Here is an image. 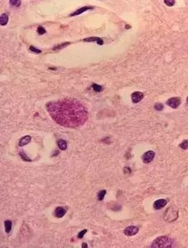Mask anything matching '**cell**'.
Returning a JSON list of instances; mask_svg holds the SVG:
<instances>
[{
    "label": "cell",
    "instance_id": "obj_24",
    "mask_svg": "<svg viewBox=\"0 0 188 248\" xmlns=\"http://www.w3.org/2000/svg\"><path fill=\"white\" fill-rule=\"evenodd\" d=\"M29 50H30L31 51H32V52H34L35 53H38H38H42V51H41V50L36 49V48L34 47V46H30V47H29Z\"/></svg>",
    "mask_w": 188,
    "mask_h": 248
},
{
    "label": "cell",
    "instance_id": "obj_3",
    "mask_svg": "<svg viewBox=\"0 0 188 248\" xmlns=\"http://www.w3.org/2000/svg\"><path fill=\"white\" fill-rule=\"evenodd\" d=\"M179 217V211L175 207L170 206L168 209L166 210L164 215V220L165 222H172Z\"/></svg>",
    "mask_w": 188,
    "mask_h": 248
},
{
    "label": "cell",
    "instance_id": "obj_26",
    "mask_svg": "<svg viewBox=\"0 0 188 248\" xmlns=\"http://www.w3.org/2000/svg\"><path fill=\"white\" fill-rule=\"evenodd\" d=\"M87 232V230H82V231H80V232H79V233L78 234V236H77V237H78V239H82L83 238V237H84V234L86 233V232Z\"/></svg>",
    "mask_w": 188,
    "mask_h": 248
},
{
    "label": "cell",
    "instance_id": "obj_16",
    "mask_svg": "<svg viewBox=\"0 0 188 248\" xmlns=\"http://www.w3.org/2000/svg\"><path fill=\"white\" fill-rule=\"evenodd\" d=\"M70 44V42H69L61 43V44H58V45L54 46V47L53 48V49L54 50V51H57V50H60V49H63V48H65V46H67L68 45H69V44Z\"/></svg>",
    "mask_w": 188,
    "mask_h": 248
},
{
    "label": "cell",
    "instance_id": "obj_5",
    "mask_svg": "<svg viewBox=\"0 0 188 248\" xmlns=\"http://www.w3.org/2000/svg\"><path fill=\"white\" fill-rule=\"evenodd\" d=\"M155 156H156V153L153 151H148L146 153H144L142 156V161L145 164H149L154 160Z\"/></svg>",
    "mask_w": 188,
    "mask_h": 248
},
{
    "label": "cell",
    "instance_id": "obj_13",
    "mask_svg": "<svg viewBox=\"0 0 188 248\" xmlns=\"http://www.w3.org/2000/svg\"><path fill=\"white\" fill-rule=\"evenodd\" d=\"M57 144L59 148V149L62 151L66 150L67 147H68L67 142H65L64 140H62V139H59V140L57 141Z\"/></svg>",
    "mask_w": 188,
    "mask_h": 248
},
{
    "label": "cell",
    "instance_id": "obj_20",
    "mask_svg": "<svg viewBox=\"0 0 188 248\" xmlns=\"http://www.w3.org/2000/svg\"><path fill=\"white\" fill-rule=\"evenodd\" d=\"M179 147L182 149H188V140H183L181 143L179 144Z\"/></svg>",
    "mask_w": 188,
    "mask_h": 248
},
{
    "label": "cell",
    "instance_id": "obj_6",
    "mask_svg": "<svg viewBox=\"0 0 188 248\" xmlns=\"http://www.w3.org/2000/svg\"><path fill=\"white\" fill-rule=\"evenodd\" d=\"M139 231V228H138L137 226H127L126 228L124 230V234L126 236L128 237H131V236H134L136 235Z\"/></svg>",
    "mask_w": 188,
    "mask_h": 248
},
{
    "label": "cell",
    "instance_id": "obj_25",
    "mask_svg": "<svg viewBox=\"0 0 188 248\" xmlns=\"http://www.w3.org/2000/svg\"><path fill=\"white\" fill-rule=\"evenodd\" d=\"M37 32H38V34H40V35H43V34H44L46 32L45 29L43 28V27H41V26L38 27Z\"/></svg>",
    "mask_w": 188,
    "mask_h": 248
},
{
    "label": "cell",
    "instance_id": "obj_9",
    "mask_svg": "<svg viewBox=\"0 0 188 248\" xmlns=\"http://www.w3.org/2000/svg\"><path fill=\"white\" fill-rule=\"evenodd\" d=\"M91 9H94V7L90 6L82 7V8H79V9L76 10V11L74 12L73 13H72L71 15H70V16H77V15H80V14L83 13H84V12L87 11V10H91Z\"/></svg>",
    "mask_w": 188,
    "mask_h": 248
},
{
    "label": "cell",
    "instance_id": "obj_29",
    "mask_svg": "<svg viewBox=\"0 0 188 248\" xmlns=\"http://www.w3.org/2000/svg\"><path fill=\"white\" fill-rule=\"evenodd\" d=\"M186 102H187V104H188V97L187 98V99H186Z\"/></svg>",
    "mask_w": 188,
    "mask_h": 248
},
{
    "label": "cell",
    "instance_id": "obj_10",
    "mask_svg": "<svg viewBox=\"0 0 188 248\" xmlns=\"http://www.w3.org/2000/svg\"><path fill=\"white\" fill-rule=\"evenodd\" d=\"M66 213V210L62 206H58L55 210V216L58 218H61Z\"/></svg>",
    "mask_w": 188,
    "mask_h": 248
},
{
    "label": "cell",
    "instance_id": "obj_7",
    "mask_svg": "<svg viewBox=\"0 0 188 248\" xmlns=\"http://www.w3.org/2000/svg\"><path fill=\"white\" fill-rule=\"evenodd\" d=\"M169 202L168 200L167 199H159L157 200L156 201H155L153 203V208L156 210L161 209L162 208H164V206L166 205L167 203Z\"/></svg>",
    "mask_w": 188,
    "mask_h": 248
},
{
    "label": "cell",
    "instance_id": "obj_21",
    "mask_svg": "<svg viewBox=\"0 0 188 248\" xmlns=\"http://www.w3.org/2000/svg\"><path fill=\"white\" fill-rule=\"evenodd\" d=\"M93 89L96 92H100L102 90V86L98 85V84H94V85H92Z\"/></svg>",
    "mask_w": 188,
    "mask_h": 248
},
{
    "label": "cell",
    "instance_id": "obj_19",
    "mask_svg": "<svg viewBox=\"0 0 188 248\" xmlns=\"http://www.w3.org/2000/svg\"><path fill=\"white\" fill-rule=\"evenodd\" d=\"M10 3L12 6L18 8L20 6V0H10Z\"/></svg>",
    "mask_w": 188,
    "mask_h": 248
},
{
    "label": "cell",
    "instance_id": "obj_15",
    "mask_svg": "<svg viewBox=\"0 0 188 248\" xmlns=\"http://www.w3.org/2000/svg\"><path fill=\"white\" fill-rule=\"evenodd\" d=\"M8 22V16L6 14H2L0 17V23H1V26H5L7 25Z\"/></svg>",
    "mask_w": 188,
    "mask_h": 248
},
{
    "label": "cell",
    "instance_id": "obj_11",
    "mask_svg": "<svg viewBox=\"0 0 188 248\" xmlns=\"http://www.w3.org/2000/svg\"><path fill=\"white\" fill-rule=\"evenodd\" d=\"M84 42H97L99 45H102L104 44V41L99 37H89L87 38H84L82 40Z\"/></svg>",
    "mask_w": 188,
    "mask_h": 248
},
{
    "label": "cell",
    "instance_id": "obj_4",
    "mask_svg": "<svg viewBox=\"0 0 188 248\" xmlns=\"http://www.w3.org/2000/svg\"><path fill=\"white\" fill-rule=\"evenodd\" d=\"M181 102V100L179 97H173L169 98L168 100L166 101V104L168 106L172 108H177L180 106Z\"/></svg>",
    "mask_w": 188,
    "mask_h": 248
},
{
    "label": "cell",
    "instance_id": "obj_22",
    "mask_svg": "<svg viewBox=\"0 0 188 248\" xmlns=\"http://www.w3.org/2000/svg\"><path fill=\"white\" fill-rule=\"evenodd\" d=\"M154 108L155 110H156V111H161L164 109V105L162 104V103H156V104L154 105Z\"/></svg>",
    "mask_w": 188,
    "mask_h": 248
},
{
    "label": "cell",
    "instance_id": "obj_1",
    "mask_svg": "<svg viewBox=\"0 0 188 248\" xmlns=\"http://www.w3.org/2000/svg\"><path fill=\"white\" fill-rule=\"evenodd\" d=\"M46 106L51 119L61 126L76 128L85 123L88 119L87 109L76 100L50 102Z\"/></svg>",
    "mask_w": 188,
    "mask_h": 248
},
{
    "label": "cell",
    "instance_id": "obj_12",
    "mask_svg": "<svg viewBox=\"0 0 188 248\" xmlns=\"http://www.w3.org/2000/svg\"><path fill=\"white\" fill-rule=\"evenodd\" d=\"M31 140H32V137H31L30 136H25V137H23L21 139H20L19 141V144H18V146H19V147H23V146L29 144V142H31Z\"/></svg>",
    "mask_w": 188,
    "mask_h": 248
},
{
    "label": "cell",
    "instance_id": "obj_27",
    "mask_svg": "<svg viewBox=\"0 0 188 248\" xmlns=\"http://www.w3.org/2000/svg\"><path fill=\"white\" fill-rule=\"evenodd\" d=\"M123 171L125 174H127V173H130L131 172H132V170H131L130 168H129L128 167H125V168H124Z\"/></svg>",
    "mask_w": 188,
    "mask_h": 248
},
{
    "label": "cell",
    "instance_id": "obj_17",
    "mask_svg": "<svg viewBox=\"0 0 188 248\" xmlns=\"http://www.w3.org/2000/svg\"><path fill=\"white\" fill-rule=\"evenodd\" d=\"M19 155H20V158H22V160H23V161H25V162H32V160H31L30 158H29V157L27 156L26 154H25V153L24 152L23 150L20 151Z\"/></svg>",
    "mask_w": 188,
    "mask_h": 248
},
{
    "label": "cell",
    "instance_id": "obj_8",
    "mask_svg": "<svg viewBox=\"0 0 188 248\" xmlns=\"http://www.w3.org/2000/svg\"><path fill=\"white\" fill-rule=\"evenodd\" d=\"M131 98H132V100L133 102V103H138L143 99L144 94L142 92H134L131 95Z\"/></svg>",
    "mask_w": 188,
    "mask_h": 248
},
{
    "label": "cell",
    "instance_id": "obj_28",
    "mask_svg": "<svg viewBox=\"0 0 188 248\" xmlns=\"http://www.w3.org/2000/svg\"><path fill=\"white\" fill-rule=\"evenodd\" d=\"M82 248H87L88 247L87 244L85 243H82Z\"/></svg>",
    "mask_w": 188,
    "mask_h": 248
},
{
    "label": "cell",
    "instance_id": "obj_2",
    "mask_svg": "<svg viewBox=\"0 0 188 248\" xmlns=\"http://www.w3.org/2000/svg\"><path fill=\"white\" fill-rule=\"evenodd\" d=\"M173 245V241L168 236H160L153 241L152 248H170Z\"/></svg>",
    "mask_w": 188,
    "mask_h": 248
},
{
    "label": "cell",
    "instance_id": "obj_14",
    "mask_svg": "<svg viewBox=\"0 0 188 248\" xmlns=\"http://www.w3.org/2000/svg\"><path fill=\"white\" fill-rule=\"evenodd\" d=\"M12 226H13V223L10 220H6L4 222V227H5V231L6 233H10L12 230Z\"/></svg>",
    "mask_w": 188,
    "mask_h": 248
},
{
    "label": "cell",
    "instance_id": "obj_18",
    "mask_svg": "<svg viewBox=\"0 0 188 248\" xmlns=\"http://www.w3.org/2000/svg\"><path fill=\"white\" fill-rule=\"evenodd\" d=\"M106 190H105V189H102V190H100L99 192H98V201H102L103 199H104L105 195H106Z\"/></svg>",
    "mask_w": 188,
    "mask_h": 248
},
{
    "label": "cell",
    "instance_id": "obj_23",
    "mask_svg": "<svg viewBox=\"0 0 188 248\" xmlns=\"http://www.w3.org/2000/svg\"><path fill=\"white\" fill-rule=\"evenodd\" d=\"M164 2L168 6H172L175 4V0H165Z\"/></svg>",
    "mask_w": 188,
    "mask_h": 248
}]
</instances>
